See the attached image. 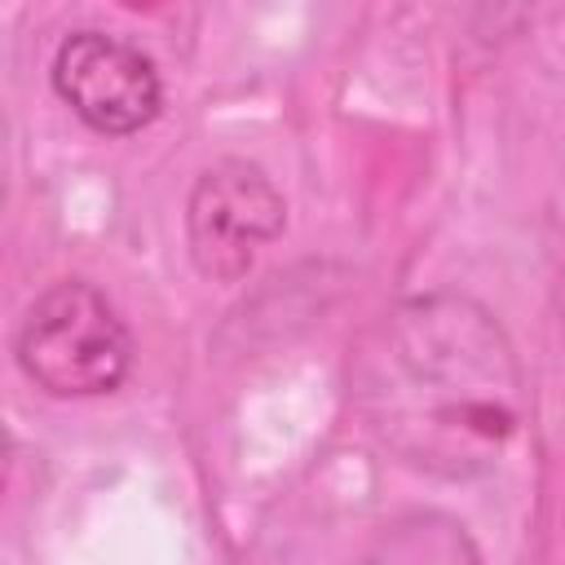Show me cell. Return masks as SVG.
<instances>
[{"mask_svg": "<svg viewBox=\"0 0 565 565\" xmlns=\"http://www.w3.org/2000/svg\"><path fill=\"white\" fill-rule=\"evenodd\" d=\"M353 402L380 446L446 481L490 472L530 411L508 331L459 291L406 296L366 331Z\"/></svg>", "mask_w": 565, "mask_h": 565, "instance_id": "obj_1", "label": "cell"}, {"mask_svg": "<svg viewBox=\"0 0 565 565\" xmlns=\"http://www.w3.org/2000/svg\"><path fill=\"white\" fill-rule=\"evenodd\" d=\"M13 358L49 397H97L128 380L132 335L93 282L62 278L26 305L13 335Z\"/></svg>", "mask_w": 565, "mask_h": 565, "instance_id": "obj_2", "label": "cell"}, {"mask_svg": "<svg viewBox=\"0 0 565 565\" xmlns=\"http://www.w3.org/2000/svg\"><path fill=\"white\" fill-rule=\"evenodd\" d=\"M287 225V199L260 163L221 159L199 172L185 199L190 260L207 282H238Z\"/></svg>", "mask_w": 565, "mask_h": 565, "instance_id": "obj_3", "label": "cell"}, {"mask_svg": "<svg viewBox=\"0 0 565 565\" xmlns=\"http://www.w3.org/2000/svg\"><path fill=\"white\" fill-rule=\"evenodd\" d=\"M57 97L102 137H132L154 124L163 106V84L154 62L106 31H75L53 53Z\"/></svg>", "mask_w": 565, "mask_h": 565, "instance_id": "obj_4", "label": "cell"}, {"mask_svg": "<svg viewBox=\"0 0 565 565\" xmlns=\"http://www.w3.org/2000/svg\"><path fill=\"white\" fill-rule=\"evenodd\" d=\"M512 4H516V9H525V4H534V0H481V9H486V13H494V18H499V13H508Z\"/></svg>", "mask_w": 565, "mask_h": 565, "instance_id": "obj_5", "label": "cell"}]
</instances>
